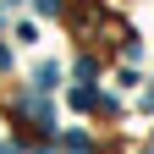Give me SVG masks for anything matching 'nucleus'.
I'll return each mask as SVG.
<instances>
[{
    "instance_id": "nucleus-1",
    "label": "nucleus",
    "mask_w": 154,
    "mask_h": 154,
    "mask_svg": "<svg viewBox=\"0 0 154 154\" xmlns=\"http://www.w3.org/2000/svg\"><path fill=\"white\" fill-rule=\"evenodd\" d=\"M72 105H77V110H94V105H99V94H94V88H77V94H72Z\"/></svg>"
},
{
    "instance_id": "nucleus-2",
    "label": "nucleus",
    "mask_w": 154,
    "mask_h": 154,
    "mask_svg": "<svg viewBox=\"0 0 154 154\" xmlns=\"http://www.w3.org/2000/svg\"><path fill=\"white\" fill-rule=\"evenodd\" d=\"M6 66H11V50H6V44H0V72H6Z\"/></svg>"
},
{
    "instance_id": "nucleus-3",
    "label": "nucleus",
    "mask_w": 154,
    "mask_h": 154,
    "mask_svg": "<svg viewBox=\"0 0 154 154\" xmlns=\"http://www.w3.org/2000/svg\"><path fill=\"white\" fill-rule=\"evenodd\" d=\"M143 110H154V88H149V94H143Z\"/></svg>"
}]
</instances>
